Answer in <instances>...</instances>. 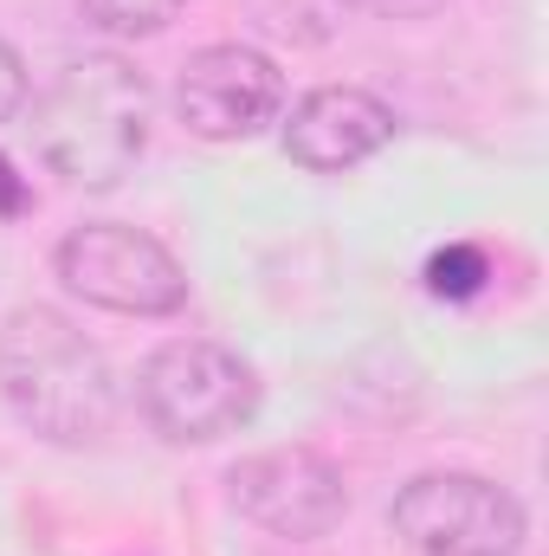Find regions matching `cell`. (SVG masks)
<instances>
[{
	"label": "cell",
	"instance_id": "obj_1",
	"mask_svg": "<svg viewBox=\"0 0 549 556\" xmlns=\"http://www.w3.org/2000/svg\"><path fill=\"white\" fill-rule=\"evenodd\" d=\"M0 402L52 446H98L117 427L124 389L111 356L65 311L20 304L0 324Z\"/></svg>",
	"mask_w": 549,
	"mask_h": 556
},
{
	"label": "cell",
	"instance_id": "obj_2",
	"mask_svg": "<svg viewBox=\"0 0 549 556\" xmlns=\"http://www.w3.org/2000/svg\"><path fill=\"white\" fill-rule=\"evenodd\" d=\"M33 142L72 188H117L149 149V78L117 52L65 59L33 104Z\"/></svg>",
	"mask_w": 549,
	"mask_h": 556
},
{
	"label": "cell",
	"instance_id": "obj_3",
	"mask_svg": "<svg viewBox=\"0 0 549 556\" xmlns=\"http://www.w3.org/2000/svg\"><path fill=\"white\" fill-rule=\"evenodd\" d=\"M137 402L162 440L207 446L259 415V376L240 350H227L214 337H175L142 363Z\"/></svg>",
	"mask_w": 549,
	"mask_h": 556
},
{
	"label": "cell",
	"instance_id": "obj_4",
	"mask_svg": "<svg viewBox=\"0 0 549 556\" xmlns=\"http://www.w3.org/2000/svg\"><path fill=\"white\" fill-rule=\"evenodd\" d=\"M388 531L413 556H518L531 518L524 498L485 472H420L395 492Z\"/></svg>",
	"mask_w": 549,
	"mask_h": 556
},
{
	"label": "cell",
	"instance_id": "obj_5",
	"mask_svg": "<svg viewBox=\"0 0 549 556\" xmlns=\"http://www.w3.org/2000/svg\"><path fill=\"white\" fill-rule=\"evenodd\" d=\"M59 285L98 311H117V317H175L188 304V273L181 260L155 240L137 233L124 220H85L59 240L52 253Z\"/></svg>",
	"mask_w": 549,
	"mask_h": 556
},
{
	"label": "cell",
	"instance_id": "obj_6",
	"mask_svg": "<svg viewBox=\"0 0 549 556\" xmlns=\"http://www.w3.org/2000/svg\"><path fill=\"white\" fill-rule=\"evenodd\" d=\"M227 492H233L240 518H253L259 531H272L284 544H317V538H330L349 518V479L317 446L246 453L227 472Z\"/></svg>",
	"mask_w": 549,
	"mask_h": 556
},
{
	"label": "cell",
	"instance_id": "obj_7",
	"mask_svg": "<svg viewBox=\"0 0 549 556\" xmlns=\"http://www.w3.org/2000/svg\"><path fill=\"white\" fill-rule=\"evenodd\" d=\"M175 111H181L188 137L246 142L284 117V72L259 46H240V39L201 46L175 78Z\"/></svg>",
	"mask_w": 549,
	"mask_h": 556
},
{
	"label": "cell",
	"instance_id": "obj_8",
	"mask_svg": "<svg viewBox=\"0 0 549 556\" xmlns=\"http://www.w3.org/2000/svg\"><path fill=\"white\" fill-rule=\"evenodd\" d=\"M388 142H395V111L356 85H323V91L297 98L284 117V155L310 175H343Z\"/></svg>",
	"mask_w": 549,
	"mask_h": 556
},
{
	"label": "cell",
	"instance_id": "obj_9",
	"mask_svg": "<svg viewBox=\"0 0 549 556\" xmlns=\"http://www.w3.org/2000/svg\"><path fill=\"white\" fill-rule=\"evenodd\" d=\"M78 7H85V20H91V26L137 39V33H162L188 0H78Z\"/></svg>",
	"mask_w": 549,
	"mask_h": 556
},
{
	"label": "cell",
	"instance_id": "obj_10",
	"mask_svg": "<svg viewBox=\"0 0 549 556\" xmlns=\"http://www.w3.org/2000/svg\"><path fill=\"white\" fill-rule=\"evenodd\" d=\"M485 253L478 247H452V253H439L433 266H426V285L439 291V298H472L478 285H485Z\"/></svg>",
	"mask_w": 549,
	"mask_h": 556
},
{
	"label": "cell",
	"instance_id": "obj_11",
	"mask_svg": "<svg viewBox=\"0 0 549 556\" xmlns=\"http://www.w3.org/2000/svg\"><path fill=\"white\" fill-rule=\"evenodd\" d=\"M20 104H26V65H20V52L0 39V124H7Z\"/></svg>",
	"mask_w": 549,
	"mask_h": 556
},
{
	"label": "cell",
	"instance_id": "obj_12",
	"mask_svg": "<svg viewBox=\"0 0 549 556\" xmlns=\"http://www.w3.org/2000/svg\"><path fill=\"white\" fill-rule=\"evenodd\" d=\"M343 7L375 13V20H426V13H439L446 0H343Z\"/></svg>",
	"mask_w": 549,
	"mask_h": 556
},
{
	"label": "cell",
	"instance_id": "obj_13",
	"mask_svg": "<svg viewBox=\"0 0 549 556\" xmlns=\"http://www.w3.org/2000/svg\"><path fill=\"white\" fill-rule=\"evenodd\" d=\"M20 207H26V181L0 162V214H20Z\"/></svg>",
	"mask_w": 549,
	"mask_h": 556
}]
</instances>
